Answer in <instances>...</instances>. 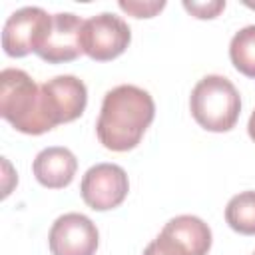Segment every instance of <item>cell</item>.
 <instances>
[{"label":"cell","mask_w":255,"mask_h":255,"mask_svg":"<svg viewBox=\"0 0 255 255\" xmlns=\"http://www.w3.org/2000/svg\"><path fill=\"white\" fill-rule=\"evenodd\" d=\"M155 118L153 98L131 84H122L106 92L96 122L100 143L112 151L133 149Z\"/></svg>","instance_id":"6da1fadb"},{"label":"cell","mask_w":255,"mask_h":255,"mask_svg":"<svg viewBox=\"0 0 255 255\" xmlns=\"http://www.w3.org/2000/svg\"><path fill=\"white\" fill-rule=\"evenodd\" d=\"M0 116L28 135L52 129L44 112L42 88L18 68H4L0 72Z\"/></svg>","instance_id":"7a4b0ae2"},{"label":"cell","mask_w":255,"mask_h":255,"mask_svg":"<svg viewBox=\"0 0 255 255\" xmlns=\"http://www.w3.org/2000/svg\"><path fill=\"white\" fill-rule=\"evenodd\" d=\"M189 110L193 120L207 131H229L241 114V96L231 80L219 74L201 78L191 90Z\"/></svg>","instance_id":"3957f363"},{"label":"cell","mask_w":255,"mask_h":255,"mask_svg":"<svg viewBox=\"0 0 255 255\" xmlns=\"http://www.w3.org/2000/svg\"><path fill=\"white\" fill-rule=\"evenodd\" d=\"M131 42V32L126 20L116 14L102 12L84 20L82 50L96 62H110L126 52Z\"/></svg>","instance_id":"277c9868"},{"label":"cell","mask_w":255,"mask_h":255,"mask_svg":"<svg viewBox=\"0 0 255 255\" xmlns=\"http://www.w3.org/2000/svg\"><path fill=\"white\" fill-rule=\"evenodd\" d=\"M52 26V16L40 6H24L12 12L2 30V48L10 58H24L36 52L48 30Z\"/></svg>","instance_id":"5b68a950"},{"label":"cell","mask_w":255,"mask_h":255,"mask_svg":"<svg viewBox=\"0 0 255 255\" xmlns=\"http://www.w3.org/2000/svg\"><path fill=\"white\" fill-rule=\"evenodd\" d=\"M129 191L128 173L116 163L92 165L80 183L82 199L94 211H108L124 203Z\"/></svg>","instance_id":"8992f818"},{"label":"cell","mask_w":255,"mask_h":255,"mask_svg":"<svg viewBox=\"0 0 255 255\" xmlns=\"http://www.w3.org/2000/svg\"><path fill=\"white\" fill-rule=\"evenodd\" d=\"M42 88L44 112L52 129L60 124L78 120L88 104L86 84L76 76H56L48 80Z\"/></svg>","instance_id":"52a82bcc"},{"label":"cell","mask_w":255,"mask_h":255,"mask_svg":"<svg viewBox=\"0 0 255 255\" xmlns=\"http://www.w3.org/2000/svg\"><path fill=\"white\" fill-rule=\"evenodd\" d=\"M100 243L98 227L84 213H64L50 229L48 245L52 255H94Z\"/></svg>","instance_id":"ba28073f"},{"label":"cell","mask_w":255,"mask_h":255,"mask_svg":"<svg viewBox=\"0 0 255 255\" xmlns=\"http://www.w3.org/2000/svg\"><path fill=\"white\" fill-rule=\"evenodd\" d=\"M84 20L72 12H58L52 16V26L36 50V54L48 64H64L80 58Z\"/></svg>","instance_id":"9c48e42d"},{"label":"cell","mask_w":255,"mask_h":255,"mask_svg":"<svg viewBox=\"0 0 255 255\" xmlns=\"http://www.w3.org/2000/svg\"><path fill=\"white\" fill-rule=\"evenodd\" d=\"M78 159L76 155L62 145H52L42 149L32 163L34 177L48 189H62L68 187L76 175Z\"/></svg>","instance_id":"30bf717a"},{"label":"cell","mask_w":255,"mask_h":255,"mask_svg":"<svg viewBox=\"0 0 255 255\" xmlns=\"http://www.w3.org/2000/svg\"><path fill=\"white\" fill-rule=\"evenodd\" d=\"M225 221L241 235H255V191L233 195L225 207Z\"/></svg>","instance_id":"8fae6325"},{"label":"cell","mask_w":255,"mask_h":255,"mask_svg":"<svg viewBox=\"0 0 255 255\" xmlns=\"http://www.w3.org/2000/svg\"><path fill=\"white\" fill-rule=\"evenodd\" d=\"M229 58L237 72L255 78V24L241 28L229 44Z\"/></svg>","instance_id":"7c38bea8"},{"label":"cell","mask_w":255,"mask_h":255,"mask_svg":"<svg viewBox=\"0 0 255 255\" xmlns=\"http://www.w3.org/2000/svg\"><path fill=\"white\" fill-rule=\"evenodd\" d=\"M143 255H191V251L167 229H161L159 235L143 249Z\"/></svg>","instance_id":"4fadbf2b"},{"label":"cell","mask_w":255,"mask_h":255,"mask_svg":"<svg viewBox=\"0 0 255 255\" xmlns=\"http://www.w3.org/2000/svg\"><path fill=\"white\" fill-rule=\"evenodd\" d=\"M120 8L128 14H131L133 18H151L157 12H161L165 8L163 0H149V2H141V0H120Z\"/></svg>","instance_id":"5bb4252c"},{"label":"cell","mask_w":255,"mask_h":255,"mask_svg":"<svg viewBox=\"0 0 255 255\" xmlns=\"http://www.w3.org/2000/svg\"><path fill=\"white\" fill-rule=\"evenodd\" d=\"M183 8L187 12H191L195 18H201V20H207V18H215L223 8H225V2L223 0H211V2H183Z\"/></svg>","instance_id":"9a60e30c"},{"label":"cell","mask_w":255,"mask_h":255,"mask_svg":"<svg viewBox=\"0 0 255 255\" xmlns=\"http://www.w3.org/2000/svg\"><path fill=\"white\" fill-rule=\"evenodd\" d=\"M247 131H249V137L255 141V110H253V114H251V118L247 122Z\"/></svg>","instance_id":"2e32d148"},{"label":"cell","mask_w":255,"mask_h":255,"mask_svg":"<svg viewBox=\"0 0 255 255\" xmlns=\"http://www.w3.org/2000/svg\"><path fill=\"white\" fill-rule=\"evenodd\" d=\"M253 255H255V253H253Z\"/></svg>","instance_id":"e0dca14e"}]
</instances>
